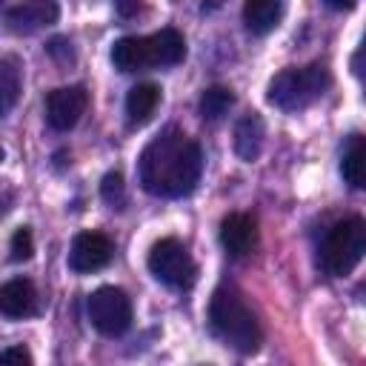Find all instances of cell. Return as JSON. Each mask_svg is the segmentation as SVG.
Returning a JSON list of instances; mask_svg holds the SVG:
<instances>
[{
	"label": "cell",
	"instance_id": "14",
	"mask_svg": "<svg viewBox=\"0 0 366 366\" xmlns=\"http://www.w3.org/2000/svg\"><path fill=\"white\" fill-rule=\"evenodd\" d=\"M283 17V3L277 0H249L243 6V23L252 34H269L272 29H277Z\"/></svg>",
	"mask_w": 366,
	"mask_h": 366
},
{
	"label": "cell",
	"instance_id": "1",
	"mask_svg": "<svg viewBox=\"0 0 366 366\" xmlns=\"http://www.w3.org/2000/svg\"><path fill=\"white\" fill-rule=\"evenodd\" d=\"M200 172H203L200 146L180 129H163L143 146L137 157L140 186L154 197L189 194L200 180Z\"/></svg>",
	"mask_w": 366,
	"mask_h": 366
},
{
	"label": "cell",
	"instance_id": "8",
	"mask_svg": "<svg viewBox=\"0 0 366 366\" xmlns=\"http://www.w3.org/2000/svg\"><path fill=\"white\" fill-rule=\"evenodd\" d=\"M114 254L112 240L103 232H80L71 240V252H69V266L77 274H89L103 269Z\"/></svg>",
	"mask_w": 366,
	"mask_h": 366
},
{
	"label": "cell",
	"instance_id": "2",
	"mask_svg": "<svg viewBox=\"0 0 366 366\" xmlns=\"http://www.w3.org/2000/svg\"><path fill=\"white\" fill-rule=\"evenodd\" d=\"M209 317H212L214 332H217L232 349H237L240 355H254V352L260 349V343H263V329H260L254 312L243 303V297H240L234 289L220 286V289L212 295Z\"/></svg>",
	"mask_w": 366,
	"mask_h": 366
},
{
	"label": "cell",
	"instance_id": "15",
	"mask_svg": "<svg viewBox=\"0 0 366 366\" xmlns=\"http://www.w3.org/2000/svg\"><path fill=\"white\" fill-rule=\"evenodd\" d=\"M160 103V89L154 83H137L126 94V117L132 126H143Z\"/></svg>",
	"mask_w": 366,
	"mask_h": 366
},
{
	"label": "cell",
	"instance_id": "18",
	"mask_svg": "<svg viewBox=\"0 0 366 366\" xmlns=\"http://www.w3.org/2000/svg\"><path fill=\"white\" fill-rule=\"evenodd\" d=\"M234 106V94L226 86H212L200 94V117L209 123H217L229 114V109Z\"/></svg>",
	"mask_w": 366,
	"mask_h": 366
},
{
	"label": "cell",
	"instance_id": "17",
	"mask_svg": "<svg viewBox=\"0 0 366 366\" xmlns=\"http://www.w3.org/2000/svg\"><path fill=\"white\" fill-rule=\"evenodd\" d=\"M343 180L352 189H366V137H355L340 163Z\"/></svg>",
	"mask_w": 366,
	"mask_h": 366
},
{
	"label": "cell",
	"instance_id": "23",
	"mask_svg": "<svg viewBox=\"0 0 366 366\" xmlns=\"http://www.w3.org/2000/svg\"><path fill=\"white\" fill-rule=\"evenodd\" d=\"M352 71H355V77H357V80H363V83H366V37L360 40L357 51L352 54Z\"/></svg>",
	"mask_w": 366,
	"mask_h": 366
},
{
	"label": "cell",
	"instance_id": "21",
	"mask_svg": "<svg viewBox=\"0 0 366 366\" xmlns=\"http://www.w3.org/2000/svg\"><path fill=\"white\" fill-rule=\"evenodd\" d=\"M100 197H103L112 209H120V206H123V200H126V186H123L120 172H109V174L103 177V183H100Z\"/></svg>",
	"mask_w": 366,
	"mask_h": 366
},
{
	"label": "cell",
	"instance_id": "16",
	"mask_svg": "<svg viewBox=\"0 0 366 366\" xmlns=\"http://www.w3.org/2000/svg\"><path fill=\"white\" fill-rule=\"evenodd\" d=\"M112 63H114V69H120V71H140V69H149L146 37L129 34V37L114 40V46H112Z\"/></svg>",
	"mask_w": 366,
	"mask_h": 366
},
{
	"label": "cell",
	"instance_id": "6",
	"mask_svg": "<svg viewBox=\"0 0 366 366\" xmlns=\"http://www.w3.org/2000/svg\"><path fill=\"white\" fill-rule=\"evenodd\" d=\"M86 309L92 326L106 337H117L132 326V300L117 286H100L97 292H92Z\"/></svg>",
	"mask_w": 366,
	"mask_h": 366
},
{
	"label": "cell",
	"instance_id": "24",
	"mask_svg": "<svg viewBox=\"0 0 366 366\" xmlns=\"http://www.w3.org/2000/svg\"><path fill=\"white\" fill-rule=\"evenodd\" d=\"M326 6H332V9H352V3H326Z\"/></svg>",
	"mask_w": 366,
	"mask_h": 366
},
{
	"label": "cell",
	"instance_id": "4",
	"mask_svg": "<svg viewBox=\"0 0 366 366\" xmlns=\"http://www.w3.org/2000/svg\"><path fill=\"white\" fill-rule=\"evenodd\" d=\"M366 254V217L340 220L320 246V263L329 274H349Z\"/></svg>",
	"mask_w": 366,
	"mask_h": 366
},
{
	"label": "cell",
	"instance_id": "9",
	"mask_svg": "<svg viewBox=\"0 0 366 366\" xmlns=\"http://www.w3.org/2000/svg\"><path fill=\"white\" fill-rule=\"evenodd\" d=\"M220 243L232 257H246L257 246V223L246 212H229L220 220Z\"/></svg>",
	"mask_w": 366,
	"mask_h": 366
},
{
	"label": "cell",
	"instance_id": "12",
	"mask_svg": "<svg viewBox=\"0 0 366 366\" xmlns=\"http://www.w3.org/2000/svg\"><path fill=\"white\" fill-rule=\"evenodd\" d=\"M0 312L6 317H29L37 312V292H34V283L26 280V277H14V280H6L3 289H0Z\"/></svg>",
	"mask_w": 366,
	"mask_h": 366
},
{
	"label": "cell",
	"instance_id": "13",
	"mask_svg": "<svg viewBox=\"0 0 366 366\" xmlns=\"http://www.w3.org/2000/svg\"><path fill=\"white\" fill-rule=\"evenodd\" d=\"M263 140H266V129H263V120L254 112L243 114L234 123V152H237L240 160H246V163L257 160L260 152H263Z\"/></svg>",
	"mask_w": 366,
	"mask_h": 366
},
{
	"label": "cell",
	"instance_id": "5",
	"mask_svg": "<svg viewBox=\"0 0 366 366\" xmlns=\"http://www.w3.org/2000/svg\"><path fill=\"white\" fill-rule=\"evenodd\" d=\"M149 272L160 283H166L172 289H189L194 283V277H197V266H194L189 249L177 237H163V240H157L152 246Z\"/></svg>",
	"mask_w": 366,
	"mask_h": 366
},
{
	"label": "cell",
	"instance_id": "11",
	"mask_svg": "<svg viewBox=\"0 0 366 366\" xmlns=\"http://www.w3.org/2000/svg\"><path fill=\"white\" fill-rule=\"evenodd\" d=\"M146 54L149 66H177L186 57V40L177 29L166 26L146 37Z\"/></svg>",
	"mask_w": 366,
	"mask_h": 366
},
{
	"label": "cell",
	"instance_id": "10",
	"mask_svg": "<svg viewBox=\"0 0 366 366\" xmlns=\"http://www.w3.org/2000/svg\"><path fill=\"white\" fill-rule=\"evenodd\" d=\"M60 14L57 3H43V0H29V3H17V6H9L3 11V20H6V29L14 31V34H31L49 23H54Z\"/></svg>",
	"mask_w": 366,
	"mask_h": 366
},
{
	"label": "cell",
	"instance_id": "22",
	"mask_svg": "<svg viewBox=\"0 0 366 366\" xmlns=\"http://www.w3.org/2000/svg\"><path fill=\"white\" fill-rule=\"evenodd\" d=\"M3 366H34L31 352L26 346H6L3 349Z\"/></svg>",
	"mask_w": 366,
	"mask_h": 366
},
{
	"label": "cell",
	"instance_id": "7",
	"mask_svg": "<svg viewBox=\"0 0 366 366\" xmlns=\"http://www.w3.org/2000/svg\"><path fill=\"white\" fill-rule=\"evenodd\" d=\"M89 106V94L83 86H60L46 97V120L54 132H69L77 126Z\"/></svg>",
	"mask_w": 366,
	"mask_h": 366
},
{
	"label": "cell",
	"instance_id": "19",
	"mask_svg": "<svg viewBox=\"0 0 366 366\" xmlns=\"http://www.w3.org/2000/svg\"><path fill=\"white\" fill-rule=\"evenodd\" d=\"M0 94H3V114H9L20 94V74H17L14 57L0 60Z\"/></svg>",
	"mask_w": 366,
	"mask_h": 366
},
{
	"label": "cell",
	"instance_id": "20",
	"mask_svg": "<svg viewBox=\"0 0 366 366\" xmlns=\"http://www.w3.org/2000/svg\"><path fill=\"white\" fill-rule=\"evenodd\" d=\"M9 257L14 260V263H26L31 254H34V237H31V229L29 226H17L14 229V234H11V240H9Z\"/></svg>",
	"mask_w": 366,
	"mask_h": 366
},
{
	"label": "cell",
	"instance_id": "3",
	"mask_svg": "<svg viewBox=\"0 0 366 366\" xmlns=\"http://www.w3.org/2000/svg\"><path fill=\"white\" fill-rule=\"evenodd\" d=\"M332 74L323 63H309L303 69H283L269 83V103L283 112H300L312 106L329 89Z\"/></svg>",
	"mask_w": 366,
	"mask_h": 366
}]
</instances>
